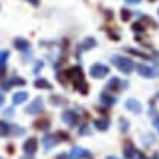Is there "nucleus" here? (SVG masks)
Returning <instances> with one entry per match:
<instances>
[{
	"label": "nucleus",
	"instance_id": "obj_1",
	"mask_svg": "<svg viewBox=\"0 0 159 159\" xmlns=\"http://www.w3.org/2000/svg\"><path fill=\"white\" fill-rule=\"evenodd\" d=\"M64 80H72L75 83V88L83 95L88 93V91H89V86L85 82V76H83L82 69L79 66H75V67L69 69L67 72H64ZM64 80H63V85H64Z\"/></svg>",
	"mask_w": 159,
	"mask_h": 159
},
{
	"label": "nucleus",
	"instance_id": "obj_2",
	"mask_svg": "<svg viewBox=\"0 0 159 159\" xmlns=\"http://www.w3.org/2000/svg\"><path fill=\"white\" fill-rule=\"evenodd\" d=\"M111 63L116 66L120 72L125 73V75H130L134 69V63L131 61L130 58L123 57V56H112L111 57Z\"/></svg>",
	"mask_w": 159,
	"mask_h": 159
},
{
	"label": "nucleus",
	"instance_id": "obj_3",
	"mask_svg": "<svg viewBox=\"0 0 159 159\" xmlns=\"http://www.w3.org/2000/svg\"><path fill=\"white\" fill-rule=\"evenodd\" d=\"M67 139H69V136L66 134V133H63V131H58L56 134H47L43 139L44 149L45 150L53 149L54 146H57L60 142H64V140H67Z\"/></svg>",
	"mask_w": 159,
	"mask_h": 159
},
{
	"label": "nucleus",
	"instance_id": "obj_4",
	"mask_svg": "<svg viewBox=\"0 0 159 159\" xmlns=\"http://www.w3.org/2000/svg\"><path fill=\"white\" fill-rule=\"evenodd\" d=\"M108 73H110V69L107 67L105 64H102V63H95V64L91 66V69H89V75H91L93 79H102V77H105Z\"/></svg>",
	"mask_w": 159,
	"mask_h": 159
},
{
	"label": "nucleus",
	"instance_id": "obj_5",
	"mask_svg": "<svg viewBox=\"0 0 159 159\" xmlns=\"http://www.w3.org/2000/svg\"><path fill=\"white\" fill-rule=\"evenodd\" d=\"M44 111V101L43 98H35L34 101L31 102L26 108H25V112L26 114H31V116H37V114H41Z\"/></svg>",
	"mask_w": 159,
	"mask_h": 159
},
{
	"label": "nucleus",
	"instance_id": "obj_6",
	"mask_svg": "<svg viewBox=\"0 0 159 159\" xmlns=\"http://www.w3.org/2000/svg\"><path fill=\"white\" fill-rule=\"evenodd\" d=\"M69 159H92L89 150L83 149L80 146H73L70 153H69Z\"/></svg>",
	"mask_w": 159,
	"mask_h": 159
},
{
	"label": "nucleus",
	"instance_id": "obj_7",
	"mask_svg": "<svg viewBox=\"0 0 159 159\" xmlns=\"http://www.w3.org/2000/svg\"><path fill=\"white\" fill-rule=\"evenodd\" d=\"M125 88H127V82H121L118 77H111L105 85V89L111 92H118L121 89H125Z\"/></svg>",
	"mask_w": 159,
	"mask_h": 159
},
{
	"label": "nucleus",
	"instance_id": "obj_8",
	"mask_svg": "<svg viewBox=\"0 0 159 159\" xmlns=\"http://www.w3.org/2000/svg\"><path fill=\"white\" fill-rule=\"evenodd\" d=\"M136 69H137V73H139L140 76L148 77V79H150V77H156L159 75V72L156 70V69L150 67V66H146V64H136Z\"/></svg>",
	"mask_w": 159,
	"mask_h": 159
},
{
	"label": "nucleus",
	"instance_id": "obj_9",
	"mask_svg": "<svg viewBox=\"0 0 159 159\" xmlns=\"http://www.w3.org/2000/svg\"><path fill=\"white\" fill-rule=\"evenodd\" d=\"M61 120H63V123H64V124H67L69 127H73V125L77 124V121H79V117H77V114L75 112V111L66 110V111H63Z\"/></svg>",
	"mask_w": 159,
	"mask_h": 159
},
{
	"label": "nucleus",
	"instance_id": "obj_10",
	"mask_svg": "<svg viewBox=\"0 0 159 159\" xmlns=\"http://www.w3.org/2000/svg\"><path fill=\"white\" fill-rule=\"evenodd\" d=\"M37 149H38V140L35 139V137H29L26 142L24 143V152L26 155H32L37 152Z\"/></svg>",
	"mask_w": 159,
	"mask_h": 159
},
{
	"label": "nucleus",
	"instance_id": "obj_11",
	"mask_svg": "<svg viewBox=\"0 0 159 159\" xmlns=\"http://www.w3.org/2000/svg\"><path fill=\"white\" fill-rule=\"evenodd\" d=\"M125 108L129 111H131V112H134V114H140L142 112V104H140L137 99H134V98H130V99H127L125 101Z\"/></svg>",
	"mask_w": 159,
	"mask_h": 159
},
{
	"label": "nucleus",
	"instance_id": "obj_12",
	"mask_svg": "<svg viewBox=\"0 0 159 159\" xmlns=\"http://www.w3.org/2000/svg\"><path fill=\"white\" fill-rule=\"evenodd\" d=\"M16 85H18V86H24V85H25V79H22V77H13V79H10L9 82L3 83V85H2V88L7 91V89H10L12 86H16Z\"/></svg>",
	"mask_w": 159,
	"mask_h": 159
},
{
	"label": "nucleus",
	"instance_id": "obj_13",
	"mask_svg": "<svg viewBox=\"0 0 159 159\" xmlns=\"http://www.w3.org/2000/svg\"><path fill=\"white\" fill-rule=\"evenodd\" d=\"M99 101H101V104L104 107H107V108H110V107H112L114 104H116V98L112 97V95H110V93H101V97H99Z\"/></svg>",
	"mask_w": 159,
	"mask_h": 159
},
{
	"label": "nucleus",
	"instance_id": "obj_14",
	"mask_svg": "<svg viewBox=\"0 0 159 159\" xmlns=\"http://www.w3.org/2000/svg\"><path fill=\"white\" fill-rule=\"evenodd\" d=\"M34 127L37 129V130H48L50 129V120L48 118H38V120L34 123Z\"/></svg>",
	"mask_w": 159,
	"mask_h": 159
},
{
	"label": "nucleus",
	"instance_id": "obj_15",
	"mask_svg": "<svg viewBox=\"0 0 159 159\" xmlns=\"http://www.w3.org/2000/svg\"><path fill=\"white\" fill-rule=\"evenodd\" d=\"M13 44H15V47L18 50H20V51H26V50L31 47L29 41H26V39H24V38H16L13 41Z\"/></svg>",
	"mask_w": 159,
	"mask_h": 159
},
{
	"label": "nucleus",
	"instance_id": "obj_16",
	"mask_svg": "<svg viewBox=\"0 0 159 159\" xmlns=\"http://www.w3.org/2000/svg\"><path fill=\"white\" fill-rule=\"evenodd\" d=\"M26 99H28V93H26V92H16L13 95V98H12V101H13L15 105L22 104V102H25Z\"/></svg>",
	"mask_w": 159,
	"mask_h": 159
},
{
	"label": "nucleus",
	"instance_id": "obj_17",
	"mask_svg": "<svg viewBox=\"0 0 159 159\" xmlns=\"http://www.w3.org/2000/svg\"><path fill=\"white\" fill-rule=\"evenodd\" d=\"M134 145L131 143L130 140H127L124 143V156L127 159H131V156H133V153H134Z\"/></svg>",
	"mask_w": 159,
	"mask_h": 159
},
{
	"label": "nucleus",
	"instance_id": "obj_18",
	"mask_svg": "<svg viewBox=\"0 0 159 159\" xmlns=\"http://www.w3.org/2000/svg\"><path fill=\"white\" fill-rule=\"evenodd\" d=\"M95 127L101 131L108 130V127H110V120H108V118H99V120H95Z\"/></svg>",
	"mask_w": 159,
	"mask_h": 159
},
{
	"label": "nucleus",
	"instance_id": "obj_19",
	"mask_svg": "<svg viewBox=\"0 0 159 159\" xmlns=\"http://www.w3.org/2000/svg\"><path fill=\"white\" fill-rule=\"evenodd\" d=\"M34 86L38 89H51V83L45 79H37L34 82Z\"/></svg>",
	"mask_w": 159,
	"mask_h": 159
},
{
	"label": "nucleus",
	"instance_id": "obj_20",
	"mask_svg": "<svg viewBox=\"0 0 159 159\" xmlns=\"http://www.w3.org/2000/svg\"><path fill=\"white\" fill-rule=\"evenodd\" d=\"M10 133V125L5 121H0V137H5Z\"/></svg>",
	"mask_w": 159,
	"mask_h": 159
},
{
	"label": "nucleus",
	"instance_id": "obj_21",
	"mask_svg": "<svg viewBox=\"0 0 159 159\" xmlns=\"http://www.w3.org/2000/svg\"><path fill=\"white\" fill-rule=\"evenodd\" d=\"M95 45H97V41L92 38V37H89V38H86L85 41H83L82 48H83V50H91V48H93Z\"/></svg>",
	"mask_w": 159,
	"mask_h": 159
},
{
	"label": "nucleus",
	"instance_id": "obj_22",
	"mask_svg": "<svg viewBox=\"0 0 159 159\" xmlns=\"http://www.w3.org/2000/svg\"><path fill=\"white\" fill-rule=\"evenodd\" d=\"M125 51H127V53H130V54H133V56H139V57L148 58V56H146V54H143V53H140V51H136V50L130 48V47H125Z\"/></svg>",
	"mask_w": 159,
	"mask_h": 159
},
{
	"label": "nucleus",
	"instance_id": "obj_23",
	"mask_svg": "<svg viewBox=\"0 0 159 159\" xmlns=\"http://www.w3.org/2000/svg\"><path fill=\"white\" fill-rule=\"evenodd\" d=\"M131 18V12L130 10H127V9H121V19L124 20H129Z\"/></svg>",
	"mask_w": 159,
	"mask_h": 159
},
{
	"label": "nucleus",
	"instance_id": "obj_24",
	"mask_svg": "<svg viewBox=\"0 0 159 159\" xmlns=\"http://www.w3.org/2000/svg\"><path fill=\"white\" fill-rule=\"evenodd\" d=\"M9 58V51H0V64H5Z\"/></svg>",
	"mask_w": 159,
	"mask_h": 159
},
{
	"label": "nucleus",
	"instance_id": "obj_25",
	"mask_svg": "<svg viewBox=\"0 0 159 159\" xmlns=\"http://www.w3.org/2000/svg\"><path fill=\"white\" fill-rule=\"evenodd\" d=\"M131 159H146V158H145V155L142 153L140 150L134 149V153H133V156H131Z\"/></svg>",
	"mask_w": 159,
	"mask_h": 159
},
{
	"label": "nucleus",
	"instance_id": "obj_26",
	"mask_svg": "<svg viewBox=\"0 0 159 159\" xmlns=\"http://www.w3.org/2000/svg\"><path fill=\"white\" fill-rule=\"evenodd\" d=\"M120 125H121V131H127V129H129V123H127L124 118H121L120 120Z\"/></svg>",
	"mask_w": 159,
	"mask_h": 159
},
{
	"label": "nucleus",
	"instance_id": "obj_27",
	"mask_svg": "<svg viewBox=\"0 0 159 159\" xmlns=\"http://www.w3.org/2000/svg\"><path fill=\"white\" fill-rule=\"evenodd\" d=\"M6 77V67L5 64H0V80H3Z\"/></svg>",
	"mask_w": 159,
	"mask_h": 159
},
{
	"label": "nucleus",
	"instance_id": "obj_28",
	"mask_svg": "<svg viewBox=\"0 0 159 159\" xmlns=\"http://www.w3.org/2000/svg\"><path fill=\"white\" fill-rule=\"evenodd\" d=\"M82 136H85V134H91V131H89V127L88 125H82V130L79 131Z\"/></svg>",
	"mask_w": 159,
	"mask_h": 159
},
{
	"label": "nucleus",
	"instance_id": "obj_29",
	"mask_svg": "<svg viewBox=\"0 0 159 159\" xmlns=\"http://www.w3.org/2000/svg\"><path fill=\"white\" fill-rule=\"evenodd\" d=\"M145 26H142V24H134L133 25V31H143Z\"/></svg>",
	"mask_w": 159,
	"mask_h": 159
},
{
	"label": "nucleus",
	"instance_id": "obj_30",
	"mask_svg": "<svg viewBox=\"0 0 159 159\" xmlns=\"http://www.w3.org/2000/svg\"><path fill=\"white\" fill-rule=\"evenodd\" d=\"M43 66H44L43 61H38V63H37V66H35V69H34V73H38L39 69H43Z\"/></svg>",
	"mask_w": 159,
	"mask_h": 159
},
{
	"label": "nucleus",
	"instance_id": "obj_31",
	"mask_svg": "<svg viewBox=\"0 0 159 159\" xmlns=\"http://www.w3.org/2000/svg\"><path fill=\"white\" fill-rule=\"evenodd\" d=\"M26 2H29V3H31L32 6H35V7L39 6V0H26Z\"/></svg>",
	"mask_w": 159,
	"mask_h": 159
},
{
	"label": "nucleus",
	"instance_id": "obj_32",
	"mask_svg": "<svg viewBox=\"0 0 159 159\" xmlns=\"http://www.w3.org/2000/svg\"><path fill=\"white\" fill-rule=\"evenodd\" d=\"M54 159H67V155H66V153H58Z\"/></svg>",
	"mask_w": 159,
	"mask_h": 159
},
{
	"label": "nucleus",
	"instance_id": "obj_33",
	"mask_svg": "<svg viewBox=\"0 0 159 159\" xmlns=\"http://www.w3.org/2000/svg\"><path fill=\"white\" fill-rule=\"evenodd\" d=\"M153 124H155V127H156V129H158V131H159V117H156V118L153 120Z\"/></svg>",
	"mask_w": 159,
	"mask_h": 159
},
{
	"label": "nucleus",
	"instance_id": "obj_34",
	"mask_svg": "<svg viewBox=\"0 0 159 159\" xmlns=\"http://www.w3.org/2000/svg\"><path fill=\"white\" fill-rule=\"evenodd\" d=\"M127 3H130V5H137V3H140V0H125Z\"/></svg>",
	"mask_w": 159,
	"mask_h": 159
},
{
	"label": "nucleus",
	"instance_id": "obj_35",
	"mask_svg": "<svg viewBox=\"0 0 159 159\" xmlns=\"http://www.w3.org/2000/svg\"><path fill=\"white\" fill-rule=\"evenodd\" d=\"M3 102H5V97H3V95H2V93H0V105H2V104H3Z\"/></svg>",
	"mask_w": 159,
	"mask_h": 159
},
{
	"label": "nucleus",
	"instance_id": "obj_36",
	"mask_svg": "<svg viewBox=\"0 0 159 159\" xmlns=\"http://www.w3.org/2000/svg\"><path fill=\"white\" fill-rule=\"evenodd\" d=\"M20 159H32V156H31V155H28V156H25V158H20Z\"/></svg>",
	"mask_w": 159,
	"mask_h": 159
},
{
	"label": "nucleus",
	"instance_id": "obj_37",
	"mask_svg": "<svg viewBox=\"0 0 159 159\" xmlns=\"http://www.w3.org/2000/svg\"><path fill=\"white\" fill-rule=\"evenodd\" d=\"M152 159H159V155H153V158Z\"/></svg>",
	"mask_w": 159,
	"mask_h": 159
},
{
	"label": "nucleus",
	"instance_id": "obj_38",
	"mask_svg": "<svg viewBox=\"0 0 159 159\" xmlns=\"http://www.w3.org/2000/svg\"><path fill=\"white\" fill-rule=\"evenodd\" d=\"M107 159H118V158H116V156H108Z\"/></svg>",
	"mask_w": 159,
	"mask_h": 159
},
{
	"label": "nucleus",
	"instance_id": "obj_39",
	"mask_svg": "<svg viewBox=\"0 0 159 159\" xmlns=\"http://www.w3.org/2000/svg\"><path fill=\"white\" fill-rule=\"evenodd\" d=\"M149 2H155V0H149Z\"/></svg>",
	"mask_w": 159,
	"mask_h": 159
},
{
	"label": "nucleus",
	"instance_id": "obj_40",
	"mask_svg": "<svg viewBox=\"0 0 159 159\" xmlns=\"http://www.w3.org/2000/svg\"><path fill=\"white\" fill-rule=\"evenodd\" d=\"M158 98H159V93H158Z\"/></svg>",
	"mask_w": 159,
	"mask_h": 159
},
{
	"label": "nucleus",
	"instance_id": "obj_41",
	"mask_svg": "<svg viewBox=\"0 0 159 159\" xmlns=\"http://www.w3.org/2000/svg\"><path fill=\"white\" fill-rule=\"evenodd\" d=\"M0 159H3V158H0Z\"/></svg>",
	"mask_w": 159,
	"mask_h": 159
}]
</instances>
